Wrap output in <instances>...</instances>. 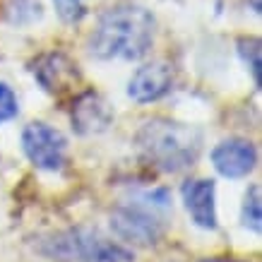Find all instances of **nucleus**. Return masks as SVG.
<instances>
[{
	"mask_svg": "<svg viewBox=\"0 0 262 262\" xmlns=\"http://www.w3.org/2000/svg\"><path fill=\"white\" fill-rule=\"evenodd\" d=\"M154 15L140 5L106 10L89 36V51L99 60H140L154 43Z\"/></svg>",
	"mask_w": 262,
	"mask_h": 262,
	"instance_id": "nucleus-1",
	"label": "nucleus"
},
{
	"mask_svg": "<svg viewBox=\"0 0 262 262\" xmlns=\"http://www.w3.org/2000/svg\"><path fill=\"white\" fill-rule=\"evenodd\" d=\"M135 147L151 168L178 173L195 166L202 151V133L168 118L144 120L135 133Z\"/></svg>",
	"mask_w": 262,
	"mask_h": 262,
	"instance_id": "nucleus-2",
	"label": "nucleus"
},
{
	"mask_svg": "<svg viewBox=\"0 0 262 262\" xmlns=\"http://www.w3.org/2000/svg\"><path fill=\"white\" fill-rule=\"evenodd\" d=\"M171 214L173 207H171V192L166 188L137 190L113 207L111 229L125 243L154 246L164 236Z\"/></svg>",
	"mask_w": 262,
	"mask_h": 262,
	"instance_id": "nucleus-3",
	"label": "nucleus"
},
{
	"mask_svg": "<svg viewBox=\"0 0 262 262\" xmlns=\"http://www.w3.org/2000/svg\"><path fill=\"white\" fill-rule=\"evenodd\" d=\"M34 250L51 262H133V250L108 241L99 231L75 226L53 231L34 243Z\"/></svg>",
	"mask_w": 262,
	"mask_h": 262,
	"instance_id": "nucleus-4",
	"label": "nucleus"
},
{
	"mask_svg": "<svg viewBox=\"0 0 262 262\" xmlns=\"http://www.w3.org/2000/svg\"><path fill=\"white\" fill-rule=\"evenodd\" d=\"M22 151L34 168L39 171H63L68 157V140L60 130L48 123L34 120L22 130Z\"/></svg>",
	"mask_w": 262,
	"mask_h": 262,
	"instance_id": "nucleus-5",
	"label": "nucleus"
},
{
	"mask_svg": "<svg viewBox=\"0 0 262 262\" xmlns=\"http://www.w3.org/2000/svg\"><path fill=\"white\" fill-rule=\"evenodd\" d=\"M34 80L41 84V89L51 96H65L72 94L75 89L82 84V72L77 63L70 56H65L60 51H48L34 58L29 63Z\"/></svg>",
	"mask_w": 262,
	"mask_h": 262,
	"instance_id": "nucleus-6",
	"label": "nucleus"
},
{
	"mask_svg": "<svg viewBox=\"0 0 262 262\" xmlns=\"http://www.w3.org/2000/svg\"><path fill=\"white\" fill-rule=\"evenodd\" d=\"M212 166L224 178H246L257 166V147L246 137H226L212 149Z\"/></svg>",
	"mask_w": 262,
	"mask_h": 262,
	"instance_id": "nucleus-7",
	"label": "nucleus"
},
{
	"mask_svg": "<svg viewBox=\"0 0 262 262\" xmlns=\"http://www.w3.org/2000/svg\"><path fill=\"white\" fill-rule=\"evenodd\" d=\"M173 65L166 60H154V63L137 68V72L127 82V96L135 103L159 101L173 89Z\"/></svg>",
	"mask_w": 262,
	"mask_h": 262,
	"instance_id": "nucleus-8",
	"label": "nucleus"
},
{
	"mask_svg": "<svg viewBox=\"0 0 262 262\" xmlns=\"http://www.w3.org/2000/svg\"><path fill=\"white\" fill-rule=\"evenodd\" d=\"M72 130L77 135H99L103 130H108L113 123V108L99 92H82L72 99L70 108Z\"/></svg>",
	"mask_w": 262,
	"mask_h": 262,
	"instance_id": "nucleus-9",
	"label": "nucleus"
},
{
	"mask_svg": "<svg viewBox=\"0 0 262 262\" xmlns=\"http://www.w3.org/2000/svg\"><path fill=\"white\" fill-rule=\"evenodd\" d=\"M181 198L195 226L205 231H214L219 226V216H216V183L212 178L185 181L181 188Z\"/></svg>",
	"mask_w": 262,
	"mask_h": 262,
	"instance_id": "nucleus-10",
	"label": "nucleus"
},
{
	"mask_svg": "<svg viewBox=\"0 0 262 262\" xmlns=\"http://www.w3.org/2000/svg\"><path fill=\"white\" fill-rule=\"evenodd\" d=\"M241 222L253 233L262 231V198H260V185L257 183H253L246 190L243 207H241Z\"/></svg>",
	"mask_w": 262,
	"mask_h": 262,
	"instance_id": "nucleus-11",
	"label": "nucleus"
},
{
	"mask_svg": "<svg viewBox=\"0 0 262 262\" xmlns=\"http://www.w3.org/2000/svg\"><path fill=\"white\" fill-rule=\"evenodd\" d=\"M238 56L243 58V63L248 65V70L253 72L255 87L262 89V43L255 36L238 41Z\"/></svg>",
	"mask_w": 262,
	"mask_h": 262,
	"instance_id": "nucleus-12",
	"label": "nucleus"
},
{
	"mask_svg": "<svg viewBox=\"0 0 262 262\" xmlns=\"http://www.w3.org/2000/svg\"><path fill=\"white\" fill-rule=\"evenodd\" d=\"M17 113H19L17 94L5 82H0V123H8V120L17 118Z\"/></svg>",
	"mask_w": 262,
	"mask_h": 262,
	"instance_id": "nucleus-13",
	"label": "nucleus"
},
{
	"mask_svg": "<svg viewBox=\"0 0 262 262\" xmlns=\"http://www.w3.org/2000/svg\"><path fill=\"white\" fill-rule=\"evenodd\" d=\"M53 3L63 22L75 24L84 17V0H53Z\"/></svg>",
	"mask_w": 262,
	"mask_h": 262,
	"instance_id": "nucleus-14",
	"label": "nucleus"
},
{
	"mask_svg": "<svg viewBox=\"0 0 262 262\" xmlns=\"http://www.w3.org/2000/svg\"><path fill=\"white\" fill-rule=\"evenodd\" d=\"M250 5H253V12H260V10H262L260 0H250Z\"/></svg>",
	"mask_w": 262,
	"mask_h": 262,
	"instance_id": "nucleus-15",
	"label": "nucleus"
},
{
	"mask_svg": "<svg viewBox=\"0 0 262 262\" xmlns=\"http://www.w3.org/2000/svg\"><path fill=\"white\" fill-rule=\"evenodd\" d=\"M202 262H226V260H222V257H207V260H202Z\"/></svg>",
	"mask_w": 262,
	"mask_h": 262,
	"instance_id": "nucleus-16",
	"label": "nucleus"
},
{
	"mask_svg": "<svg viewBox=\"0 0 262 262\" xmlns=\"http://www.w3.org/2000/svg\"><path fill=\"white\" fill-rule=\"evenodd\" d=\"M226 262H246V260H226Z\"/></svg>",
	"mask_w": 262,
	"mask_h": 262,
	"instance_id": "nucleus-17",
	"label": "nucleus"
}]
</instances>
